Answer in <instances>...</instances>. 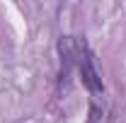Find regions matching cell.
I'll use <instances>...</instances> for the list:
<instances>
[{
	"label": "cell",
	"mask_w": 126,
	"mask_h": 123,
	"mask_svg": "<svg viewBox=\"0 0 126 123\" xmlns=\"http://www.w3.org/2000/svg\"><path fill=\"white\" fill-rule=\"evenodd\" d=\"M75 63H78V70H80V77H82V85L90 89L92 94H99L102 92V77L94 68V61H92V53L87 44H75Z\"/></svg>",
	"instance_id": "obj_1"
}]
</instances>
